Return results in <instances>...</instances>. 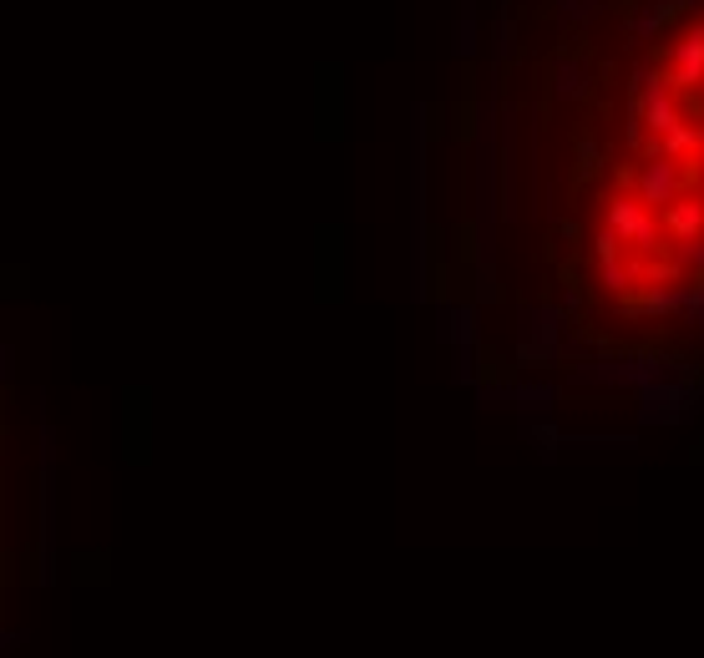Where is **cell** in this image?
I'll list each match as a JSON object with an SVG mask.
<instances>
[{
	"label": "cell",
	"mask_w": 704,
	"mask_h": 658,
	"mask_svg": "<svg viewBox=\"0 0 704 658\" xmlns=\"http://www.w3.org/2000/svg\"><path fill=\"white\" fill-rule=\"evenodd\" d=\"M11 370H16V350L0 345V380H11Z\"/></svg>",
	"instance_id": "obj_2"
},
{
	"label": "cell",
	"mask_w": 704,
	"mask_h": 658,
	"mask_svg": "<svg viewBox=\"0 0 704 658\" xmlns=\"http://www.w3.org/2000/svg\"><path fill=\"white\" fill-rule=\"evenodd\" d=\"M21 643H26V633H16V628H0V658H11Z\"/></svg>",
	"instance_id": "obj_1"
}]
</instances>
